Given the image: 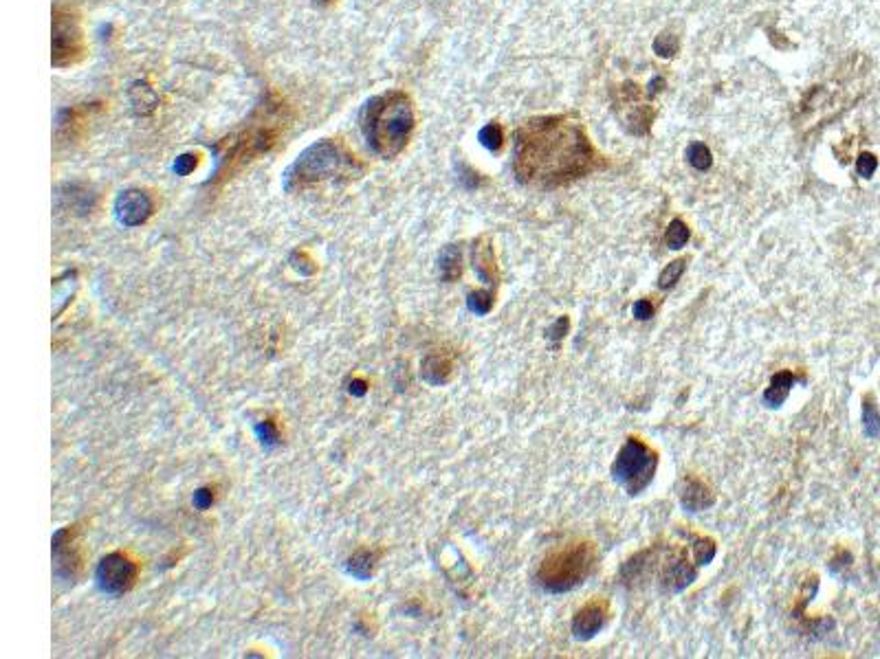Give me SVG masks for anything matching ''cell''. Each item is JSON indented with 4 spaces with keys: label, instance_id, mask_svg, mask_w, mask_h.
I'll use <instances>...</instances> for the list:
<instances>
[{
    "label": "cell",
    "instance_id": "1",
    "mask_svg": "<svg viewBox=\"0 0 880 659\" xmlns=\"http://www.w3.org/2000/svg\"><path fill=\"white\" fill-rule=\"evenodd\" d=\"M594 161L586 132L568 117H537L517 130L513 170L526 185H564L588 174Z\"/></svg>",
    "mask_w": 880,
    "mask_h": 659
},
{
    "label": "cell",
    "instance_id": "2",
    "mask_svg": "<svg viewBox=\"0 0 880 659\" xmlns=\"http://www.w3.org/2000/svg\"><path fill=\"white\" fill-rule=\"evenodd\" d=\"M411 128H414V113L403 93L374 97L365 106L363 132L367 145L383 159H392L405 148Z\"/></svg>",
    "mask_w": 880,
    "mask_h": 659
},
{
    "label": "cell",
    "instance_id": "3",
    "mask_svg": "<svg viewBox=\"0 0 880 659\" xmlns=\"http://www.w3.org/2000/svg\"><path fill=\"white\" fill-rule=\"evenodd\" d=\"M352 165V156L343 152L339 145L321 141L310 145L306 152L297 156V161L286 174V187H306L313 183L330 181L335 176H348Z\"/></svg>",
    "mask_w": 880,
    "mask_h": 659
},
{
    "label": "cell",
    "instance_id": "4",
    "mask_svg": "<svg viewBox=\"0 0 880 659\" xmlns=\"http://www.w3.org/2000/svg\"><path fill=\"white\" fill-rule=\"evenodd\" d=\"M592 565H594V554L590 550V545L579 543L550 554L544 561L537 578L546 591L564 594V591H570L581 585L583 578H588Z\"/></svg>",
    "mask_w": 880,
    "mask_h": 659
},
{
    "label": "cell",
    "instance_id": "5",
    "mask_svg": "<svg viewBox=\"0 0 880 659\" xmlns=\"http://www.w3.org/2000/svg\"><path fill=\"white\" fill-rule=\"evenodd\" d=\"M656 466H658V455L643 440L630 438L616 455L612 477L621 488H625L627 495H638L652 484Z\"/></svg>",
    "mask_w": 880,
    "mask_h": 659
},
{
    "label": "cell",
    "instance_id": "6",
    "mask_svg": "<svg viewBox=\"0 0 880 659\" xmlns=\"http://www.w3.org/2000/svg\"><path fill=\"white\" fill-rule=\"evenodd\" d=\"M135 578H137L135 563L119 552L104 556L95 569L97 587L102 594H108V596L126 594V591H130V587L135 585Z\"/></svg>",
    "mask_w": 880,
    "mask_h": 659
},
{
    "label": "cell",
    "instance_id": "7",
    "mask_svg": "<svg viewBox=\"0 0 880 659\" xmlns=\"http://www.w3.org/2000/svg\"><path fill=\"white\" fill-rule=\"evenodd\" d=\"M82 53V36L77 22L71 14H62L58 9L53 18V64L66 66L73 64Z\"/></svg>",
    "mask_w": 880,
    "mask_h": 659
},
{
    "label": "cell",
    "instance_id": "8",
    "mask_svg": "<svg viewBox=\"0 0 880 659\" xmlns=\"http://www.w3.org/2000/svg\"><path fill=\"white\" fill-rule=\"evenodd\" d=\"M82 567L80 545L75 526L62 528L53 534V574L62 580H75Z\"/></svg>",
    "mask_w": 880,
    "mask_h": 659
},
{
    "label": "cell",
    "instance_id": "9",
    "mask_svg": "<svg viewBox=\"0 0 880 659\" xmlns=\"http://www.w3.org/2000/svg\"><path fill=\"white\" fill-rule=\"evenodd\" d=\"M152 216V198L141 189H126L115 200V218L121 227H139Z\"/></svg>",
    "mask_w": 880,
    "mask_h": 659
},
{
    "label": "cell",
    "instance_id": "10",
    "mask_svg": "<svg viewBox=\"0 0 880 659\" xmlns=\"http://www.w3.org/2000/svg\"><path fill=\"white\" fill-rule=\"evenodd\" d=\"M603 622H605V609H603V605H601V602H592V605H588L586 609H581L575 616L572 635H575L577 640H590V638H594V635L601 631Z\"/></svg>",
    "mask_w": 880,
    "mask_h": 659
},
{
    "label": "cell",
    "instance_id": "11",
    "mask_svg": "<svg viewBox=\"0 0 880 659\" xmlns=\"http://www.w3.org/2000/svg\"><path fill=\"white\" fill-rule=\"evenodd\" d=\"M680 501H683V508L687 512H700V510H705L713 504V497L702 482H698V479H689L683 488Z\"/></svg>",
    "mask_w": 880,
    "mask_h": 659
},
{
    "label": "cell",
    "instance_id": "12",
    "mask_svg": "<svg viewBox=\"0 0 880 659\" xmlns=\"http://www.w3.org/2000/svg\"><path fill=\"white\" fill-rule=\"evenodd\" d=\"M473 268H475V273L480 275V279H482L484 284H489L491 288L495 286V260H493V251H491V247H489L484 240L475 242V247H473Z\"/></svg>",
    "mask_w": 880,
    "mask_h": 659
},
{
    "label": "cell",
    "instance_id": "13",
    "mask_svg": "<svg viewBox=\"0 0 880 659\" xmlns=\"http://www.w3.org/2000/svg\"><path fill=\"white\" fill-rule=\"evenodd\" d=\"M795 381H797V376L793 372H779V374H775L773 381H771V387H768L766 392H764V402H766V405L768 407H782L784 400L790 394V389H793Z\"/></svg>",
    "mask_w": 880,
    "mask_h": 659
},
{
    "label": "cell",
    "instance_id": "14",
    "mask_svg": "<svg viewBox=\"0 0 880 659\" xmlns=\"http://www.w3.org/2000/svg\"><path fill=\"white\" fill-rule=\"evenodd\" d=\"M438 271L444 282H455L462 275V251L458 244H449L440 251Z\"/></svg>",
    "mask_w": 880,
    "mask_h": 659
},
{
    "label": "cell",
    "instance_id": "15",
    "mask_svg": "<svg viewBox=\"0 0 880 659\" xmlns=\"http://www.w3.org/2000/svg\"><path fill=\"white\" fill-rule=\"evenodd\" d=\"M420 374H422V378H425L429 385H444V383L449 381L451 363L444 359V356H440V354H431V356H427L425 361H422Z\"/></svg>",
    "mask_w": 880,
    "mask_h": 659
},
{
    "label": "cell",
    "instance_id": "16",
    "mask_svg": "<svg viewBox=\"0 0 880 659\" xmlns=\"http://www.w3.org/2000/svg\"><path fill=\"white\" fill-rule=\"evenodd\" d=\"M694 580H696V572L691 569V565L685 561V558L669 565V569H667V574H665V585L672 591H683L691 585Z\"/></svg>",
    "mask_w": 880,
    "mask_h": 659
},
{
    "label": "cell",
    "instance_id": "17",
    "mask_svg": "<svg viewBox=\"0 0 880 659\" xmlns=\"http://www.w3.org/2000/svg\"><path fill=\"white\" fill-rule=\"evenodd\" d=\"M374 561H376V554L374 552H365V550L363 552H356L354 556L348 558L346 572L352 578H356V580H370V576L374 572Z\"/></svg>",
    "mask_w": 880,
    "mask_h": 659
},
{
    "label": "cell",
    "instance_id": "18",
    "mask_svg": "<svg viewBox=\"0 0 880 659\" xmlns=\"http://www.w3.org/2000/svg\"><path fill=\"white\" fill-rule=\"evenodd\" d=\"M130 102L139 115H148L154 110V106H157V95H154V91L148 84L137 82L130 91Z\"/></svg>",
    "mask_w": 880,
    "mask_h": 659
},
{
    "label": "cell",
    "instance_id": "19",
    "mask_svg": "<svg viewBox=\"0 0 880 659\" xmlns=\"http://www.w3.org/2000/svg\"><path fill=\"white\" fill-rule=\"evenodd\" d=\"M466 308H469L473 315H489L493 308V290H475V293H469L466 297Z\"/></svg>",
    "mask_w": 880,
    "mask_h": 659
},
{
    "label": "cell",
    "instance_id": "20",
    "mask_svg": "<svg viewBox=\"0 0 880 659\" xmlns=\"http://www.w3.org/2000/svg\"><path fill=\"white\" fill-rule=\"evenodd\" d=\"M687 159H689V163H691V167H696L698 172H707L709 167H711V163H713V159H711V152H709V148L705 143H691L687 148Z\"/></svg>",
    "mask_w": 880,
    "mask_h": 659
},
{
    "label": "cell",
    "instance_id": "21",
    "mask_svg": "<svg viewBox=\"0 0 880 659\" xmlns=\"http://www.w3.org/2000/svg\"><path fill=\"white\" fill-rule=\"evenodd\" d=\"M689 236H691V233H689V227L685 225L683 220H674L672 225H669V229H667V233H665V242H667V247L669 249H683L685 244L689 242Z\"/></svg>",
    "mask_w": 880,
    "mask_h": 659
},
{
    "label": "cell",
    "instance_id": "22",
    "mask_svg": "<svg viewBox=\"0 0 880 659\" xmlns=\"http://www.w3.org/2000/svg\"><path fill=\"white\" fill-rule=\"evenodd\" d=\"M863 427L870 438H880V411L872 400H865L863 405Z\"/></svg>",
    "mask_w": 880,
    "mask_h": 659
},
{
    "label": "cell",
    "instance_id": "23",
    "mask_svg": "<svg viewBox=\"0 0 880 659\" xmlns=\"http://www.w3.org/2000/svg\"><path fill=\"white\" fill-rule=\"evenodd\" d=\"M477 139H480V143L484 145L486 150H491V152H497L500 148H502V130H500L497 124L484 126L480 130V134H477Z\"/></svg>",
    "mask_w": 880,
    "mask_h": 659
},
{
    "label": "cell",
    "instance_id": "24",
    "mask_svg": "<svg viewBox=\"0 0 880 659\" xmlns=\"http://www.w3.org/2000/svg\"><path fill=\"white\" fill-rule=\"evenodd\" d=\"M685 268H687V262H685V260H676V262H672V264L667 266L665 271L661 273V277H658V286H661L663 290L672 288V286L678 282V279L683 277Z\"/></svg>",
    "mask_w": 880,
    "mask_h": 659
},
{
    "label": "cell",
    "instance_id": "25",
    "mask_svg": "<svg viewBox=\"0 0 880 659\" xmlns=\"http://www.w3.org/2000/svg\"><path fill=\"white\" fill-rule=\"evenodd\" d=\"M694 558L698 565H709L716 558V543L709 539H696L694 541Z\"/></svg>",
    "mask_w": 880,
    "mask_h": 659
},
{
    "label": "cell",
    "instance_id": "26",
    "mask_svg": "<svg viewBox=\"0 0 880 659\" xmlns=\"http://www.w3.org/2000/svg\"><path fill=\"white\" fill-rule=\"evenodd\" d=\"M255 435H258V440L264 446H269V449L280 444V433H277V427L271 420H264L260 424H255Z\"/></svg>",
    "mask_w": 880,
    "mask_h": 659
},
{
    "label": "cell",
    "instance_id": "27",
    "mask_svg": "<svg viewBox=\"0 0 880 659\" xmlns=\"http://www.w3.org/2000/svg\"><path fill=\"white\" fill-rule=\"evenodd\" d=\"M876 167H878V161H876V156L870 152H863L859 156V161H856V172H859L861 178H872Z\"/></svg>",
    "mask_w": 880,
    "mask_h": 659
},
{
    "label": "cell",
    "instance_id": "28",
    "mask_svg": "<svg viewBox=\"0 0 880 659\" xmlns=\"http://www.w3.org/2000/svg\"><path fill=\"white\" fill-rule=\"evenodd\" d=\"M172 170H174V174H176V176H187V174H192V172L196 170V156H194V154H183V156H178V159L174 161V165H172Z\"/></svg>",
    "mask_w": 880,
    "mask_h": 659
},
{
    "label": "cell",
    "instance_id": "29",
    "mask_svg": "<svg viewBox=\"0 0 880 659\" xmlns=\"http://www.w3.org/2000/svg\"><path fill=\"white\" fill-rule=\"evenodd\" d=\"M214 504V490L211 488H198L194 493V506L198 510H207Z\"/></svg>",
    "mask_w": 880,
    "mask_h": 659
},
{
    "label": "cell",
    "instance_id": "30",
    "mask_svg": "<svg viewBox=\"0 0 880 659\" xmlns=\"http://www.w3.org/2000/svg\"><path fill=\"white\" fill-rule=\"evenodd\" d=\"M568 328H570V321H568V317H559V319H557L552 326H550V330H548L550 341H561L566 334H568Z\"/></svg>",
    "mask_w": 880,
    "mask_h": 659
},
{
    "label": "cell",
    "instance_id": "31",
    "mask_svg": "<svg viewBox=\"0 0 880 659\" xmlns=\"http://www.w3.org/2000/svg\"><path fill=\"white\" fill-rule=\"evenodd\" d=\"M632 312H634V317H636V319L647 321V319L654 317V306H652V301H647V299H638L636 304H634Z\"/></svg>",
    "mask_w": 880,
    "mask_h": 659
},
{
    "label": "cell",
    "instance_id": "32",
    "mask_svg": "<svg viewBox=\"0 0 880 659\" xmlns=\"http://www.w3.org/2000/svg\"><path fill=\"white\" fill-rule=\"evenodd\" d=\"M654 51L658 53V55H663V58H669V55H674V51H676L674 38H669V36H661L658 40L654 42Z\"/></svg>",
    "mask_w": 880,
    "mask_h": 659
},
{
    "label": "cell",
    "instance_id": "33",
    "mask_svg": "<svg viewBox=\"0 0 880 659\" xmlns=\"http://www.w3.org/2000/svg\"><path fill=\"white\" fill-rule=\"evenodd\" d=\"M348 392L352 394V396H365V392H367V383L365 381H361V378H354V381L348 385Z\"/></svg>",
    "mask_w": 880,
    "mask_h": 659
}]
</instances>
